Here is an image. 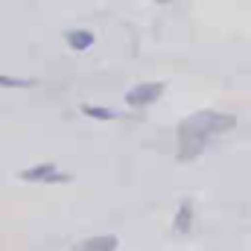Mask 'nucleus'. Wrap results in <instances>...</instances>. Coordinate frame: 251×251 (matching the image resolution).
I'll return each mask as SVG.
<instances>
[{
  "mask_svg": "<svg viewBox=\"0 0 251 251\" xmlns=\"http://www.w3.org/2000/svg\"><path fill=\"white\" fill-rule=\"evenodd\" d=\"M237 126L234 114H225V111H196L184 117L178 128H176V140H178V161H193L204 152V146L219 137V134H228L231 128Z\"/></svg>",
  "mask_w": 251,
  "mask_h": 251,
  "instance_id": "nucleus-1",
  "label": "nucleus"
},
{
  "mask_svg": "<svg viewBox=\"0 0 251 251\" xmlns=\"http://www.w3.org/2000/svg\"><path fill=\"white\" fill-rule=\"evenodd\" d=\"M21 181H32V184H64L70 181V173H62L56 164H35L18 173Z\"/></svg>",
  "mask_w": 251,
  "mask_h": 251,
  "instance_id": "nucleus-2",
  "label": "nucleus"
},
{
  "mask_svg": "<svg viewBox=\"0 0 251 251\" xmlns=\"http://www.w3.org/2000/svg\"><path fill=\"white\" fill-rule=\"evenodd\" d=\"M164 94V82H140L131 91H126V105L131 108H146L152 102H158Z\"/></svg>",
  "mask_w": 251,
  "mask_h": 251,
  "instance_id": "nucleus-3",
  "label": "nucleus"
},
{
  "mask_svg": "<svg viewBox=\"0 0 251 251\" xmlns=\"http://www.w3.org/2000/svg\"><path fill=\"white\" fill-rule=\"evenodd\" d=\"M117 246H120L117 234H100V237H88V240H82L73 251H117Z\"/></svg>",
  "mask_w": 251,
  "mask_h": 251,
  "instance_id": "nucleus-4",
  "label": "nucleus"
},
{
  "mask_svg": "<svg viewBox=\"0 0 251 251\" xmlns=\"http://www.w3.org/2000/svg\"><path fill=\"white\" fill-rule=\"evenodd\" d=\"M173 231L181 234V237H187L190 231H193V201H190V199H184V201L178 204V210H176V216H173Z\"/></svg>",
  "mask_w": 251,
  "mask_h": 251,
  "instance_id": "nucleus-5",
  "label": "nucleus"
},
{
  "mask_svg": "<svg viewBox=\"0 0 251 251\" xmlns=\"http://www.w3.org/2000/svg\"><path fill=\"white\" fill-rule=\"evenodd\" d=\"M64 41H67V47H70V50L82 53V50H91L97 38H94V32H91V29H67V32H64Z\"/></svg>",
  "mask_w": 251,
  "mask_h": 251,
  "instance_id": "nucleus-6",
  "label": "nucleus"
},
{
  "mask_svg": "<svg viewBox=\"0 0 251 251\" xmlns=\"http://www.w3.org/2000/svg\"><path fill=\"white\" fill-rule=\"evenodd\" d=\"M82 114L94 117V120H117L120 117L114 108H100V105H82Z\"/></svg>",
  "mask_w": 251,
  "mask_h": 251,
  "instance_id": "nucleus-7",
  "label": "nucleus"
},
{
  "mask_svg": "<svg viewBox=\"0 0 251 251\" xmlns=\"http://www.w3.org/2000/svg\"><path fill=\"white\" fill-rule=\"evenodd\" d=\"M35 79H18V76H0V88H32Z\"/></svg>",
  "mask_w": 251,
  "mask_h": 251,
  "instance_id": "nucleus-8",
  "label": "nucleus"
},
{
  "mask_svg": "<svg viewBox=\"0 0 251 251\" xmlns=\"http://www.w3.org/2000/svg\"><path fill=\"white\" fill-rule=\"evenodd\" d=\"M158 3H170V0H158Z\"/></svg>",
  "mask_w": 251,
  "mask_h": 251,
  "instance_id": "nucleus-9",
  "label": "nucleus"
}]
</instances>
